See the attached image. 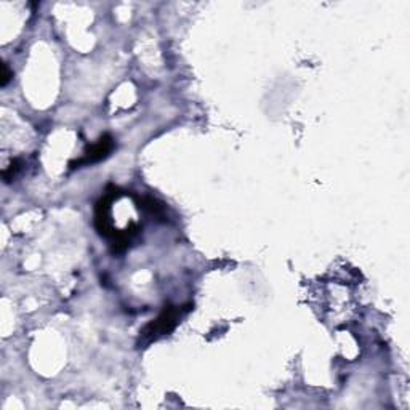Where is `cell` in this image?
<instances>
[{
    "label": "cell",
    "mask_w": 410,
    "mask_h": 410,
    "mask_svg": "<svg viewBox=\"0 0 410 410\" xmlns=\"http://www.w3.org/2000/svg\"><path fill=\"white\" fill-rule=\"evenodd\" d=\"M183 310L180 306L167 305L158 319H154L153 322H149L140 334L144 343H151L153 340H158L160 336L168 335L170 332L177 327L180 319H182Z\"/></svg>",
    "instance_id": "cell-1"
},
{
    "label": "cell",
    "mask_w": 410,
    "mask_h": 410,
    "mask_svg": "<svg viewBox=\"0 0 410 410\" xmlns=\"http://www.w3.org/2000/svg\"><path fill=\"white\" fill-rule=\"evenodd\" d=\"M112 148H114L112 138L110 135H102L98 141L93 143L92 146L86 151V156H83L82 159L71 162V167L72 165H88V164H95V162L106 159L107 156L111 154Z\"/></svg>",
    "instance_id": "cell-2"
},
{
    "label": "cell",
    "mask_w": 410,
    "mask_h": 410,
    "mask_svg": "<svg viewBox=\"0 0 410 410\" xmlns=\"http://www.w3.org/2000/svg\"><path fill=\"white\" fill-rule=\"evenodd\" d=\"M2 69H4V76H2V86H7V82L10 79V72L7 69V64H4L2 66Z\"/></svg>",
    "instance_id": "cell-3"
}]
</instances>
